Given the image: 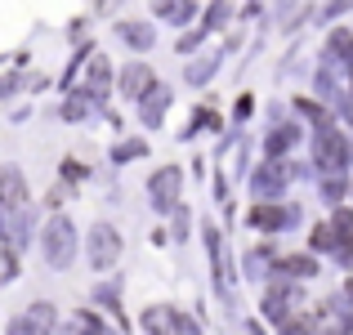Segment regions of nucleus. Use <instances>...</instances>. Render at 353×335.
<instances>
[{
    "label": "nucleus",
    "instance_id": "20",
    "mask_svg": "<svg viewBox=\"0 0 353 335\" xmlns=\"http://www.w3.org/2000/svg\"><path fill=\"white\" fill-rule=\"evenodd\" d=\"M5 335H36V331L27 327V318H9V327H5Z\"/></svg>",
    "mask_w": 353,
    "mask_h": 335
},
{
    "label": "nucleus",
    "instance_id": "13",
    "mask_svg": "<svg viewBox=\"0 0 353 335\" xmlns=\"http://www.w3.org/2000/svg\"><path fill=\"white\" fill-rule=\"evenodd\" d=\"M121 41L134 45V50H148L157 36H152V27H148V23H121Z\"/></svg>",
    "mask_w": 353,
    "mask_h": 335
},
{
    "label": "nucleus",
    "instance_id": "18",
    "mask_svg": "<svg viewBox=\"0 0 353 335\" xmlns=\"http://www.w3.org/2000/svg\"><path fill=\"white\" fill-rule=\"evenodd\" d=\"M291 139H295V125H277L273 134H268V152H286Z\"/></svg>",
    "mask_w": 353,
    "mask_h": 335
},
{
    "label": "nucleus",
    "instance_id": "12",
    "mask_svg": "<svg viewBox=\"0 0 353 335\" xmlns=\"http://www.w3.org/2000/svg\"><path fill=\"white\" fill-rule=\"evenodd\" d=\"M108 59L103 54H99L94 63H90V85H85V99H108Z\"/></svg>",
    "mask_w": 353,
    "mask_h": 335
},
{
    "label": "nucleus",
    "instance_id": "14",
    "mask_svg": "<svg viewBox=\"0 0 353 335\" xmlns=\"http://www.w3.org/2000/svg\"><path fill=\"white\" fill-rule=\"evenodd\" d=\"M282 273H291V277H313V273H318V259L291 255V259H282Z\"/></svg>",
    "mask_w": 353,
    "mask_h": 335
},
{
    "label": "nucleus",
    "instance_id": "2",
    "mask_svg": "<svg viewBox=\"0 0 353 335\" xmlns=\"http://www.w3.org/2000/svg\"><path fill=\"white\" fill-rule=\"evenodd\" d=\"M121 259V237H117V228L112 223H94L90 228V264L103 273V268H112Z\"/></svg>",
    "mask_w": 353,
    "mask_h": 335
},
{
    "label": "nucleus",
    "instance_id": "9",
    "mask_svg": "<svg viewBox=\"0 0 353 335\" xmlns=\"http://www.w3.org/2000/svg\"><path fill=\"white\" fill-rule=\"evenodd\" d=\"M286 188V165H264V170L255 174V197H273V192Z\"/></svg>",
    "mask_w": 353,
    "mask_h": 335
},
{
    "label": "nucleus",
    "instance_id": "17",
    "mask_svg": "<svg viewBox=\"0 0 353 335\" xmlns=\"http://www.w3.org/2000/svg\"><path fill=\"white\" fill-rule=\"evenodd\" d=\"M72 327H77V335H108V327L94 318V313H77V322H72Z\"/></svg>",
    "mask_w": 353,
    "mask_h": 335
},
{
    "label": "nucleus",
    "instance_id": "10",
    "mask_svg": "<svg viewBox=\"0 0 353 335\" xmlns=\"http://www.w3.org/2000/svg\"><path fill=\"white\" fill-rule=\"evenodd\" d=\"M27 327H32L36 335H50L54 327H59V313H54V304H32V309H27Z\"/></svg>",
    "mask_w": 353,
    "mask_h": 335
},
{
    "label": "nucleus",
    "instance_id": "15",
    "mask_svg": "<svg viewBox=\"0 0 353 335\" xmlns=\"http://www.w3.org/2000/svg\"><path fill=\"white\" fill-rule=\"evenodd\" d=\"M157 14L170 18V23H188V18H192V5H183V0H161V5H157Z\"/></svg>",
    "mask_w": 353,
    "mask_h": 335
},
{
    "label": "nucleus",
    "instance_id": "7",
    "mask_svg": "<svg viewBox=\"0 0 353 335\" xmlns=\"http://www.w3.org/2000/svg\"><path fill=\"white\" fill-rule=\"evenodd\" d=\"M148 197H152L161 210H170V201L179 197V170H174V165L157 170V174H152V183H148Z\"/></svg>",
    "mask_w": 353,
    "mask_h": 335
},
{
    "label": "nucleus",
    "instance_id": "8",
    "mask_svg": "<svg viewBox=\"0 0 353 335\" xmlns=\"http://www.w3.org/2000/svg\"><path fill=\"white\" fill-rule=\"evenodd\" d=\"M295 215H300V210L295 206H259V210H250V223H255V228H291L295 223Z\"/></svg>",
    "mask_w": 353,
    "mask_h": 335
},
{
    "label": "nucleus",
    "instance_id": "21",
    "mask_svg": "<svg viewBox=\"0 0 353 335\" xmlns=\"http://www.w3.org/2000/svg\"><path fill=\"white\" fill-rule=\"evenodd\" d=\"M224 18H228V9H224V5H219V9H210V14H206V27H219Z\"/></svg>",
    "mask_w": 353,
    "mask_h": 335
},
{
    "label": "nucleus",
    "instance_id": "3",
    "mask_svg": "<svg viewBox=\"0 0 353 335\" xmlns=\"http://www.w3.org/2000/svg\"><path fill=\"white\" fill-rule=\"evenodd\" d=\"M313 161H318L322 170H340V165L349 161V143L336 134V130H322V134L313 139Z\"/></svg>",
    "mask_w": 353,
    "mask_h": 335
},
{
    "label": "nucleus",
    "instance_id": "4",
    "mask_svg": "<svg viewBox=\"0 0 353 335\" xmlns=\"http://www.w3.org/2000/svg\"><path fill=\"white\" fill-rule=\"evenodd\" d=\"M157 90V77L148 63H130V68H121V94L125 99H148Z\"/></svg>",
    "mask_w": 353,
    "mask_h": 335
},
{
    "label": "nucleus",
    "instance_id": "6",
    "mask_svg": "<svg viewBox=\"0 0 353 335\" xmlns=\"http://www.w3.org/2000/svg\"><path fill=\"white\" fill-rule=\"evenodd\" d=\"M206 250H210V264H215V282H219V291H233V268H228L224 237H219V228H210V223H206Z\"/></svg>",
    "mask_w": 353,
    "mask_h": 335
},
{
    "label": "nucleus",
    "instance_id": "22",
    "mask_svg": "<svg viewBox=\"0 0 353 335\" xmlns=\"http://www.w3.org/2000/svg\"><path fill=\"white\" fill-rule=\"evenodd\" d=\"M50 335H77V327H63V322H59V327H54Z\"/></svg>",
    "mask_w": 353,
    "mask_h": 335
},
{
    "label": "nucleus",
    "instance_id": "1",
    "mask_svg": "<svg viewBox=\"0 0 353 335\" xmlns=\"http://www.w3.org/2000/svg\"><path fill=\"white\" fill-rule=\"evenodd\" d=\"M72 255H77V228H72L68 215H54L45 223V259H50L54 268H68Z\"/></svg>",
    "mask_w": 353,
    "mask_h": 335
},
{
    "label": "nucleus",
    "instance_id": "5",
    "mask_svg": "<svg viewBox=\"0 0 353 335\" xmlns=\"http://www.w3.org/2000/svg\"><path fill=\"white\" fill-rule=\"evenodd\" d=\"M0 206L5 210H23L27 206V179L18 165H5L0 170Z\"/></svg>",
    "mask_w": 353,
    "mask_h": 335
},
{
    "label": "nucleus",
    "instance_id": "19",
    "mask_svg": "<svg viewBox=\"0 0 353 335\" xmlns=\"http://www.w3.org/2000/svg\"><path fill=\"white\" fill-rule=\"evenodd\" d=\"M309 241H313V250H331V246H340L336 232H331V223H318V228L309 232Z\"/></svg>",
    "mask_w": 353,
    "mask_h": 335
},
{
    "label": "nucleus",
    "instance_id": "11",
    "mask_svg": "<svg viewBox=\"0 0 353 335\" xmlns=\"http://www.w3.org/2000/svg\"><path fill=\"white\" fill-rule=\"evenodd\" d=\"M170 322H174V309H165V304L143 309V331L148 335H170Z\"/></svg>",
    "mask_w": 353,
    "mask_h": 335
},
{
    "label": "nucleus",
    "instance_id": "16",
    "mask_svg": "<svg viewBox=\"0 0 353 335\" xmlns=\"http://www.w3.org/2000/svg\"><path fill=\"white\" fill-rule=\"evenodd\" d=\"M165 99H170V94H165L161 85H157L152 94L143 99V116H148V125H157V121H161V108H165Z\"/></svg>",
    "mask_w": 353,
    "mask_h": 335
}]
</instances>
